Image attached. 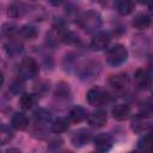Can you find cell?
Listing matches in <instances>:
<instances>
[{
	"instance_id": "1",
	"label": "cell",
	"mask_w": 153,
	"mask_h": 153,
	"mask_svg": "<svg viewBox=\"0 0 153 153\" xmlns=\"http://www.w3.org/2000/svg\"><path fill=\"white\" fill-rule=\"evenodd\" d=\"M78 23L80 25L81 29H84L86 32L88 33H93V32H98V30L102 26V17L98 12L96 11H86L85 13H82L79 19Z\"/></svg>"
},
{
	"instance_id": "2",
	"label": "cell",
	"mask_w": 153,
	"mask_h": 153,
	"mask_svg": "<svg viewBox=\"0 0 153 153\" xmlns=\"http://www.w3.org/2000/svg\"><path fill=\"white\" fill-rule=\"evenodd\" d=\"M128 59V50L122 44H115L111 48H109L106 53V61L110 66L117 67L124 63Z\"/></svg>"
},
{
	"instance_id": "3",
	"label": "cell",
	"mask_w": 153,
	"mask_h": 153,
	"mask_svg": "<svg viewBox=\"0 0 153 153\" xmlns=\"http://www.w3.org/2000/svg\"><path fill=\"white\" fill-rule=\"evenodd\" d=\"M39 73V68L37 62L32 57H24L19 65V78L23 80L33 79Z\"/></svg>"
},
{
	"instance_id": "4",
	"label": "cell",
	"mask_w": 153,
	"mask_h": 153,
	"mask_svg": "<svg viewBox=\"0 0 153 153\" xmlns=\"http://www.w3.org/2000/svg\"><path fill=\"white\" fill-rule=\"evenodd\" d=\"M86 98H87V102H88L90 105L100 106V105H104L105 103L109 102L110 96H109V93L104 88H102V87H93V88H91L87 92Z\"/></svg>"
},
{
	"instance_id": "5",
	"label": "cell",
	"mask_w": 153,
	"mask_h": 153,
	"mask_svg": "<svg viewBox=\"0 0 153 153\" xmlns=\"http://www.w3.org/2000/svg\"><path fill=\"white\" fill-rule=\"evenodd\" d=\"M152 127V118L146 115V114H139L136 115L130 123V128L133 131L137 133V134H142V133H147L149 131Z\"/></svg>"
},
{
	"instance_id": "6",
	"label": "cell",
	"mask_w": 153,
	"mask_h": 153,
	"mask_svg": "<svg viewBox=\"0 0 153 153\" xmlns=\"http://www.w3.org/2000/svg\"><path fill=\"white\" fill-rule=\"evenodd\" d=\"M93 143H94L96 148H97L99 152L106 153V152H109V151L111 149L114 142H112V137H111L109 134H106V133H100V134H98V135L94 136Z\"/></svg>"
},
{
	"instance_id": "7",
	"label": "cell",
	"mask_w": 153,
	"mask_h": 153,
	"mask_svg": "<svg viewBox=\"0 0 153 153\" xmlns=\"http://www.w3.org/2000/svg\"><path fill=\"white\" fill-rule=\"evenodd\" d=\"M109 43H110V36L103 31L96 32L91 39V47L94 50H104L105 48H108Z\"/></svg>"
},
{
	"instance_id": "8",
	"label": "cell",
	"mask_w": 153,
	"mask_h": 153,
	"mask_svg": "<svg viewBox=\"0 0 153 153\" xmlns=\"http://www.w3.org/2000/svg\"><path fill=\"white\" fill-rule=\"evenodd\" d=\"M90 140H91V133H90V130H87L85 128L78 129L76 131L73 133V135L71 137V142L75 147H82V146L87 145L90 142Z\"/></svg>"
},
{
	"instance_id": "9",
	"label": "cell",
	"mask_w": 153,
	"mask_h": 153,
	"mask_svg": "<svg viewBox=\"0 0 153 153\" xmlns=\"http://www.w3.org/2000/svg\"><path fill=\"white\" fill-rule=\"evenodd\" d=\"M110 85L117 91H124L129 86V76L127 73H118L109 79Z\"/></svg>"
},
{
	"instance_id": "10",
	"label": "cell",
	"mask_w": 153,
	"mask_h": 153,
	"mask_svg": "<svg viewBox=\"0 0 153 153\" xmlns=\"http://www.w3.org/2000/svg\"><path fill=\"white\" fill-rule=\"evenodd\" d=\"M87 121H88V124L93 128H102L105 126L106 121H108V117H106V112L103 111V110H97V111H93L90 116H87Z\"/></svg>"
},
{
	"instance_id": "11",
	"label": "cell",
	"mask_w": 153,
	"mask_h": 153,
	"mask_svg": "<svg viewBox=\"0 0 153 153\" xmlns=\"http://www.w3.org/2000/svg\"><path fill=\"white\" fill-rule=\"evenodd\" d=\"M135 81L137 84V86L142 90H149L151 88V84H152V78L151 74L145 71V69H139L135 73Z\"/></svg>"
},
{
	"instance_id": "12",
	"label": "cell",
	"mask_w": 153,
	"mask_h": 153,
	"mask_svg": "<svg viewBox=\"0 0 153 153\" xmlns=\"http://www.w3.org/2000/svg\"><path fill=\"white\" fill-rule=\"evenodd\" d=\"M11 126L16 129V130H25L29 126V118L23 112H16L12 116L11 120Z\"/></svg>"
},
{
	"instance_id": "13",
	"label": "cell",
	"mask_w": 153,
	"mask_h": 153,
	"mask_svg": "<svg viewBox=\"0 0 153 153\" xmlns=\"http://www.w3.org/2000/svg\"><path fill=\"white\" fill-rule=\"evenodd\" d=\"M111 115L117 121H124L130 115V106L127 104H117L111 110Z\"/></svg>"
},
{
	"instance_id": "14",
	"label": "cell",
	"mask_w": 153,
	"mask_h": 153,
	"mask_svg": "<svg viewBox=\"0 0 153 153\" xmlns=\"http://www.w3.org/2000/svg\"><path fill=\"white\" fill-rule=\"evenodd\" d=\"M131 25L137 30H146L151 25V17L146 13H139L134 17Z\"/></svg>"
},
{
	"instance_id": "15",
	"label": "cell",
	"mask_w": 153,
	"mask_h": 153,
	"mask_svg": "<svg viewBox=\"0 0 153 153\" xmlns=\"http://www.w3.org/2000/svg\"><path fill=\"white\" fill-rule=\"evenodd\" d=\"M69 121L73 122V123H80L82 122L86 117H87V111L85 108L80 106V105H76L74 108H72V110L69 111V116H68Z\"/></svg>"
},
{
	"instance_id": "16",
	"label": "cell",
	"mask_w": 153,
	"mask_h": 153,
	"mask_svg": "<svg viewBox=\"0 0 153 153\" xmlns=\"http://www.w3.org/2000/svg\"><path fill=\"white\" fill-rule=\"evenodd\" d=\"M137 147L141 153H152L153 152V137L152 134H146L137 142Z\"/></svg>"
},
{
	"instance_id": "17",
	"label": "cell",
	"mask_w": 153,
	"mask_h": 153,
	"mask_svg": "<svg viewBox=\"0 0 153 153\" xmlns=\"http://www.w3.org/2000/svg\"><path fill=\"white\" fill-rule=\"evenodd\" d=\"M135 8V4L129 0H121L116 2V10L121 16H128L130 14Z\"/></svg>"
},
{
	"instance_id": "18",
	"label": "cell",
	"mask_w": 153,
	"mask_h": 153,
	"mask_svg": "<svg viewBox=\"0 0 153 153\" xmlns=\"http://www.w3.org/2000/svg\"><path fill=\"white\" fill-rule=\"evenodd\" d=\"M69 128V120L65 118V117H59L56 118L53 124H51V130L56 134H61V133H65L67 131Z\"/></svg>"
},
{
	"instance_id": "19",
	"label": "cell",
	"mask_w": 153,
	"mask_h": 153,
	"mask_svg": "<svg viewBox=\"0 0 153 153\" xmlns=\"http://www.w3.org/2000/svg\"><path fill=\"white\" fill-rule=\"evenodd\" d=\"M36 124H48L51 120V112L47 109H38L33 114Z\"/></svg>"
},
{
	"instance_id": "20",
	"label": "cell",
	"mask_w": 153,
	"mask_h": 153,
	"mask_svg": "<svg viewBox=\"0 0 153 153\" xmlns=\"http://www.w3.org/2000/svg\"><path fill=\"white\" fill-rule=\"evenodd\" d=\"M36 103V97L32 93H23L19 98V105L23 110H30Z\"/></svg>"
},
{
	"instance_id": "21",
	"label": "cell",
	"mask_w": 153,
	"mask_h": 153,
	"mask_svg": "<svg viewBox=\"0 0 153 153\" xmlns=\"http://www.w3.org/2000/svg\"><path fill=\"white\" fill-rule=\"evenodd\" d=\"M12 139H13L12 130L5 124H0V145H6Z\"/></svg>"
},
{
	"instance_id": "22",
	"label": "cell",
	"mask_w": 153,
	"mask_h": 153,
	"mask_svg": "<svg viewBox=\"0 0 153 153\" xmlns=\"http://www.w3.org/2000/svg\"><path fill=\"white\" fill-rule=\"evenodd\" d=\"M19 33H20L24 38H26V39H33V38L38 35V31H37V29H36L35 26H32V25H24V26H22V27L19 29Z\"/></svg>"
},
{
	"instance_id": "23",
	"label": "cell",
	"mask_w": 153,
	"mask_h": 153,
	"mask_svg": "<svg viewBox=\"0 0 153 153\" xmlns=\"http://www.w3.org/2000/svg\"><path fill=\"white\" fill-rule=\"evenodd\" d=\"M10 90H11L13 93H20V92L24 90V80H23L22 78L16 79V80L11 84Z\"/></svg>"
},
{
	"instance_id": "24",
	"label": "cell",
	"mask_w": 153,
	"mask_h": 153,
	"mask_svg": "<svg viewBox=\"0 0 153 153\" xmlns=\"http://www.w3.org/2000/svg\"><path fill=\"white\" fill-rule=\"evenodd\" d=\"M6 153H22V151H19L18 148H10Z\"/></svg>"
},
{
	"instance_id": "25",
	"label": "cell",
	"mask_w": 153,
	"mask_h": 153,
	"mask_svg": "<svg viewBox=\"0 0 153 153\" xmlns=\"http://www.w3.org/2000/svg\"><path fill=\"white\" fill-rule=\"evenodd\" d=\"M4 85V75H2V73L0 72V87Z\"/></svg>"
},
{
	"instance_id": "26",
	"label": "cell",
	"mask_w": 153,
	"mask_h": 153,
	"mask_svg": "<svg viewBox=\"0 0 153 153\" xmlns=\"http://www.w3.org/2000/svg\"><path fill=\"white\" fill-rule=\"evenodd\" d=\"M129 153H139V152H136V151H133V152H129Z\"/></svg>"
},
{
	"instance_id": "27",
	"label": "cell",
	"mask_w": 153,
	"mask_h": 153,
	"mask_svg": "<svg viewBox=\"0 0 153 153\" xmlns=\"http://www.w3.org/2000/svg\"><path fill=\"white\" fill-rule=\"evenodd\" d=\"M63 153H72V152H63Z\"/></svg>"
},
{
	"instance_id": "28",
	"label": "cell",
	"mask_w": 153,
	"mask_h": 153,
	"mask_svg": "<svg viewBox=\"0 0 153 153\" xmlns=\"http://www.w3.org/2000/svg\"><path fill=\"white\" fill-rule=\"evenodd\" d=\"M91 153H97V152H91Z\"/></svg>"
}]
</instances>
